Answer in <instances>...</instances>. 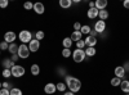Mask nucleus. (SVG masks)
<instances>
[{"label":"nucleus","instance_id":"f257e3e1","mask_svg":"<svg viewBox=\"0 0 129 95\" xmlns=\"http://www.w3.org/2000/svg\"><path fill=\"white\" fill-rule=\"evenodd\" d=\"M67 89H69V91H71V92H78L80 89H81V81L79 80V78H76V77H72L67 83Z\"/></svg>","mask_w":129,"mask_h":95},{"label":"nucleus","instance_id":"f03ea898","mask_svg":"<svg viewBox=\"0 0 129 95\" xmlns=\"http://www.w3.org/2000/svg\"><path fill=\"white\" fill-rule=\"evenodd\" d=\"M18 39H19V41L22 44L27 45L32 40V34L30 32V31H27V30H22V31H19V34H18Z\"/></svg>","mask_w":129,"mask_h":95},{"label":"nucleus","instance_id":"7ed1b4c3","mask_svg":"<svg viewBox=\"0 0 129 95\" xmlns=\"http://www.w3.org/2000/svg\"><path fill=\"white\" fill-rule=\"evenodd\" d=\"M17 54H18L19 58L27 59V58L30 57V54H31V51H30V49H28V45H26V44L18 45V51H17Z\"/></svg>","mask_w":129,"mask_h":95},{"label":"nucleus","instance_id":"20e7f679","mask_svg":"<svg viewBox=\"0 0 129 95\" xmlns=\"http://www.w3.org/2000/svg\"><path fill=\"white\" fill-rule=\"evenodd\" d=\"M72 59L75 63H81L84 59H85V51L84 49H75L72 51Z\"/></svg>","mask_w":129,"mask_h":95},{"label":"nucleus","instance_id":"39448f33","mask_svg":"<svg viewBox=\"0 0 129 95\" xmlns=\"http://www.w3.org/2000/svg\"><path fill=\"white\" fill-rule=\"evenodd\" d=\"M10 72H12V76L13 77H16V78H19V77H22V76H25V67H22V66H18V64H14L13 66V68L10 69Z\"/></svg>","mask_w":129,"mask_h":95},{"label":"nucleus","instance_id":"423d86ee","mask_svg":"<svg viewBox=\"0 0 129 95\" xmlns=\"http://www.w3.org/2000/svg\"><path fill=\"white\" fill-rule=\"evenodd\" d=\"M97 34H102L106 31V22L105 21H97V22L94 23V28H93Z\"/></svg>","mask_w":129,"mask_h":95},{"label":"nucleus","instance_id":"0eeeda50","mask_svg":"<svg viewBox=\"0 0 129 95\" xmlns=\"http://www.w3.org/2000/svg\"><path fill=\"white\" fill-rule=\"evenodd\" d=\"M16 39H17V35L14 31H8V32L4 34V41L8 44H13L16 41Z\"/></svg>","mask_w":129,"mask_h":95},{"label":"nucleus","instance_id":"6e6552de","mask_svg":"<svg viewBox=\"0 0 129 95\" xmlns=\"http://www.w3.org/2000/svg\"><path fill=\"white\" fill-rule=\"evenodd\" d=\"M85 46L87 48H95V44H97V37L95 36H92V35H88L85 37Z\"/></svg>","mask_w":129,"mask_h":95},{"label":"nucleus","instance_id":"1a4fd4ad","mask_svg":"<svg viewBox=\"0 0 129 95\" xmlns=\"http://www.w3.org/2000/svg\"><path fill=\"white\" fill-rule=\"evenodd\" d=\"M40 48V41H38L36 39H32L30 43H28V49L31 53H36Z\"/></svg>","mask_w":129,"mask_h":95},{"label":"nucleus","instance_id":"9d476101","mask_svg":"<svg viewBox=\"0 0 129 95\" xmlns=\"http://www.w3.org/2000/svg\"><path fill=\"white\" fill-rule=\"evenodd\" d=\"M57 91V87H56V85L53 82H48L47 85L44 86V92L45 94H48V95H52V94H54Z\"/></svg>","mask_w":129,"mask_h":95},{"label":"nucleus","instance_id":"9b49d317","mask_svg":"<svg viewBox=\"0 0 129 95\" xmlns=\"http://www.w3.org/2000/svg\"><path fill=\"white\" fill-rule=\"evenodd\" d=\"M114 73H115V77H119V78H124L125 77V69L123 68V66H117V67H115V69H114Z\"/></svg>","mask_w":129,"mask_h":95},{"label":"nucleus","instance_id":"f8f14e48","mask_svg":"<svg viewBox=\"0 0 129 95\" xmlns=\"http://www.w3.org/2000/svg\"><path fill=\"white\" fill-rule=\"evenodd\" d=\"M34 12L36 14H44V12H45L44 4H43V3H35L34 4Z\"/></svg>","mask_w":129,"mask_h":95},{"label":"nucleus","instance_id":"ddd939ff","mask_svg":"<svg viewBox=\"0 0 129 95\" xmlns=\"http://www.w3.org/2000/svg\"><path fill=\"white\" fill-rule=\"evenodd\" d=\"M98 13H100V10L97 8H89L88 12H87V16H88L89 19H95L97 17H98Z\"/></svg>","mask_w":129,"mask_h":95},{"label":"nucleus","instance_id":"4468645a","mask_svg":"<svg viewBox=\"0 0 129 95\" xmlns=\"http://www.w3.org/2000/svg\"><path fill=\"white\" fill-rule=\"evenodd\" d=\"M2 64H3V68L12 69V68H13V66H14V62H13L12 59H10V58H5V59H3Z\"/></svg>","mask_w":129,"mask_h":95},{"label":"nucleus","instance_id":"2eb2a0df","mask_svg":"<svg viewBox=\"0 0 129 95\" xmlns=\"http://www.w3.org/2000/svg\"><path fill=\"white\" fill-rule=\"evenodd\" d=\"M95 8L98 9V10H103V9H106L107 8V0H95Z\"/></svg>","mask_w":129,"mask_h":95},{"label":"nucleus","instance_id":"dca6fc26","mask_svg":"<svg viewBox=\"0 0 129 95\" xmlns=\"http://www.w3.org/2000/svg\"><path fill=\"white\" fill-rule=\"evenodd\" d=\"M71 40L72 41H75V43H78V41H80V40H83L81 37H83V34L80 32V31H74V32L71 34Z\"/></svg>","mask_w":129,"mask_h":95},{"label":"nucleus","instance_id":"f3484780","mask_svg":"<svg viewBox=\"0 0 129 95\" xmlns=\"http://www.w3.org/2000/svg\"><path fill=\"white\" fill-rule=\"evenodd\" d=\"M120 89H121V91H123V92L129 94V80H121Z\"/></svg>","mask_w":129,"mask_h":95},{"label":"nucleus","instance_id":"a211bd4d","mask_svg":"<svg viewBox=\"0 0 129 95\" xmlns=\"http://www.w3.org/2000/svg\"><path fill=\"white\" fill-rule=\"evenodd\" d=\"M72 44H74V41L71 40V37H64L62 40V45H63V48H66V49H71Z\"/></svg>","mask_w":129,"mask_h":95},{"label":"nucleus","instance_id":"6ab92c4d","mask_svg":"<svg viewBox=\"0 0 129 95\" xmlns=\"http://www.w3.org/2000/svg\"><path fill=\"white\" fill-rule=\"evenodd\" d=\"M30 72H31V75L32 76H38L39 73H40V67L38 64H32L30 67Z\"/></svg>","mask_w":129,"mask_h":95},{"label":"nucleus","instance_id":"aec40b11","mask_svg":"<svg viewBox=\"0 0 129 95\" xmlns=\"http://www.w3.org/2000/svg\"><path fill=\"white\" fill-rule=\"evenodd\" d=\"M109 12H107V10L106 9H103V10H100V13H98V18L101 19V21H105V22H106V19L107 18H109Z\"/></svg>","mask_w":129,"mask_h":95},{"label":"nucleus","instance_id":"412c9836","mask_svg":"<svg viewBox=\"0 0 129 95\" xmlns=\"http://www.w3.org/2000/svg\"><path fill=\"white\" fill-rule=\"evenodd\" d=\"M72 5V2L71 0H59V7L63 8V9H67Z\"/></svg>","mask_w":129,"mask_h":95},{"label":"nucleus","instance_id":"4be33fe9","mask_svg":"<svg viewBox=\"0 0 129 95\" xmlns=\"http://www.w3.org/2000/svg\"><path fill=\"white\" fill-rule=\"evenodd\" d=\"M85 51V57H94L95 55V53H97V50H95V48H87L84 50Z\"/></svg>","mask_w":129,"mask_h":95},{"label":"nucleus","instance_id":"5701e85b","mask_svg":"<svg viewBox=\"0 0 129 95\" xmlns=\"http://www.w3.org/2000/svg\"><path fill=\"white\" fill-rule=\"evenodd\" d=\"M8 51L10 53V54H17V51H18V45H17L16 43H13V44H9Z\"/></svg>","mask_w":129,"mask_h":95},{"label":"nucleus","instance_id":"b1692460","mask_svg":"<svg viewBox=\"0 0 129 95\" xmlns=\"http://www.w3.org/2000/svg\"><path fill=\"white\" fill-rule=\"evenodd\" d=\"M56 87H57V91H59V92H64V91H67L66 89H67V85L64 82H58L57 85H56Z\"/></svg>","mask_w":129,"mask_h":95},{"label":"nucleus","instance_id":"393cba45","mask_svg":"<svg viewBox=\"0 0 129 95\" xmlns=\"http://www.w3.org/2000/svg\"><path fill=\"white\" fill-rule=\"evenodd\" d=\"M90 31H92L90 26H88V25H83V26H81V30H80V32H81L83 35H89V34H90Z\"/></svg>","mask_w":129,"mask_h":95},{"label":"nucleus","instance_id":"a878e982","mask_svg":"<svg viewBox=\"0 0 129 95\" xmlns=\"http://www.w3.org/2000/svg\"><path fill=\"white\" fill-rule=\"evenodd\" d=\"M111 86H120V83H121V78H119V77H114V78H111Z\"/></svg>","mask_w":129,"mask_h":95},{"label":"nucleus","instance_id":"bb28decb","mask_svg":"<svg viewBox=\"0 0 129 95\" xmlns=\"http://www.w3.org/2000/svg\"><path fill=\"white\" fill-rule=\"evenodd\" d=\"M44 37H45L44 31H36V32H35V39H36L38 41H41Z\"/></svg>","mask_w":129,"mask_h":95},{"label":"nucleus","instance_id":"cd10ccee","mask_svg":"<svg viewBox=\"0 0 129 95\" xmlns=\"http://www.w3.org/2000/svg\"><path fill=\"white\" fill-rule=\"evenodd\" d=\"M71 55H72L71 49H66V48H63V50H62V57H63V58H70Z\"/></svg>","mask_w":129,"mask_h":95},{"label":"nucleus","instance_id":"c85d7f7f","mask_svg":"<svg viewBox=\"0 0 129 95\" xmlns=\"http://www.w3.org/2000/svg\"><path fill=\"white\" fill-rule=\"evenodd\" d=\"M10 95H23V92L19 87H13L10 89Z\"/></svg>","mask_w":129,"mask_h":95},{"label":"nucleus","instance_id":"c756f323","mask_svg":"<svg viewBox=\"0 0 129 95\" xmlns=\"http://www.w3.org/2000/svg\"><path fill=\"white\" fill-rule=\"evenodd\" d=\"M2 75L4 78H9V77H12V72H10V69H7V68H3V72H2Z\"/></svg>","mask_w":129,"mask_h":95},{"label":"nucleus","instance_id":"7c9ffc66","mask_svg":"<svg viewBox=\"0 0 129 95\" xmlns=\"http://www.w3.org/2000/svg\"><path fill=\"white\" fill-rule=\"evenodd\" d=\"M23 8H25L26 10H31V9H34V4L30 3V2H26V3L23 4Z\"/></svg>","mask_w":129,"mask_h":95},{"label":"nucleus","instance_id":"2f4dec72","mask_svg":"<svg viewBox=\"0 0 129 95\" xmlns=\"http://www.w3.org/2000/svg\"><path fill=\"white\" fill-rule=\"evenodd\" d=\"M85 48V41L84 40H80L76 43V49H84Z\"/></svg>","mask_w":129,"mask_h":95},{"label":"nucleus","instance_id":"473e14b6","mask_svg":"<svg viewBox=\"0 0 129 95\" xmlns=\"http://www.w3.org/2000/svg\"><path fill=\"white\" fill-rule=\"evenodd\" d=\"M8 48H9L8 43H5V41H2V43H0V50H8Z\"/></svg>","mask_w":129,"mask_h":95},{"label":"nucleus","instance_id":"72a5a7b5","mask_svg":"<svg viewBox=\"0 0 129 95\" xmlns=\"http://www.w3.org/2000/svg\"><path fill=\"white\" fill-rule=\"evenodd\" d=\"M8 5H9V2H8V0H0V8H2V9L7 8Z\"/></svg>","mask_w":129,"mask_h":95},{"label":"nucleus","instance_id":"f704fd0d","mask_svg":"<svg viewBox=\"0 0 129 95\" xmlns=\"http://www.w3.org/2000/svg\"><path fill=\"white\" fill-rule=\"evenodd\" d=\"M0 95H10V90L8 89H0Z\"/></svg>","mask_w":129,"mask_h":95},{"label":"nucleus","instance_id":"c9c22d12","mask_svg":"<svg viewBox=\"0 0 129 95\" xmlns=\"http://www.w3.org/2000/svg\"><path fill=\"white\" fill-rule=\"evenodd\" d=\"M3 87H4V89H8V90H10V89H13V86L10 85V82H8V81L3 82Z\"/></svg>","mask_w":129,"mask_h":95},{"label":"nucleus","instance_id":"e433bc0d","mask_svg":"<svg viewBox=\"0 0 129 95\" xmlns=\"http://www.w3.org/2000/svg\"><path fill=\"white\" fill-rule=\"evenodd\" d=\"M81 26H83L81 23L75 22V23H74V30H75V31H80V30H81Z\"/></svg>","mask_w":129,"mask_h":95},{"label":"nucleus","instance_id":"4c0bfd02","mask_svg":"<svg viewBox=\"0 0 129 95\" xmlns=\"http://www.w3.org/2000/svg\"><path fill=\"white\" fill-rule=\"evenodd\" d=\"M10 59H12V60H13V62L16 63V62H17V60L19 59V57H18V54H12V57H10Z\"/></svg>","mask_w":129,"mask_h":95},{"label":"nucleus","instance_id":"58836bf2","mask_svg":"<svg viewBox=\"0 0 129 95\" xmlns=\"http://www.w3.org/2000/svg\"><path fill=\"white\" fill-rule=\"evenodd\" d=\"M123 68L125 69V72H128V71H129V62H125V63H124Z\"/></svg>","mask_w":129,"mask_h":95},{"label":"nucleus","instance_id":"ea45409f","mask_svg":"<svg viewBox=\"0 0 129 95\" xmlns=\"http://www.w3.org/2000/svg\"><path fill=\"white\" fill-rule=\"evenodd\" d=\"M123 7L129 9V0H124V3H123Z\"/></svg>","mask_w":129,"mask_h":95},{"label":"nucleus","instance_id":"a19ab883","mask_svg":"<svg viewBox=\"0 0 129 95\" xmlns=\"http://www.w3.org/2000/svg\"><path fill=\"white\" fill-rule=\"evenodd\" d=\"M89 8H95V3L94 2H90L89 3Z\"/></svg>","mask_w":129,"mask_h":95},{"label":"nucleus","instance_id":"79ce46f5","mask_svg":"<svg viewBox=\"0 0 129 95\" xmlns=\"http://www.w3.org/2000/svg\"><path fill=\"white\" fill-rule=\"evenodd\" d=\"M63 95H75L74 92H71V91H64L63 92Z\"/></svg>","mask_w":129,"mask_h":95},{"label":"nucleus","instance_id":"37998d69","mask_svg":"<svg viewBox=\"0 0 129 95\" xmlns=\"http://www.w3.org/2000/svg\"><path fill=\"white\" fill-rule=\"evenodd\" d=\"M89 35H92V36H97V32H95V31H94V30H92Z\"/></svg>","mask_w":129,"mask_h":95},{"label":"nucleus","instance_id":"c03bdc74","mask_svg":"<svg viewBox=\"0 0 129 95\" xmlns=\"http://www.w3.org/2000/svg\"><path fill=\"white\" fill-rule=\"evenodd\" d=\"M0 89H3V82H0Z\"/></svg>","mask_w":129,"mask_h":95},{"label":"nucleus","instance_id":"a18cd8bd","mask_svg":"<svg viewBox=\"0 0 129 95\" xmlns=\"http://www.w3.org/2000/svg\"><path fill=\"white\" fill-rule=\"evenodd\" d=\"M0 54H2V50H0Z\"/></svg>","mask_w":129,"mask_h":95},{"label":"nucleus","instance_id":"49530a36","mask_svg":"<svg viewBox=\"0 0 129 95\" xmlns=\"http://www.w3.org/2000/svg\"><path fill=\"white\" fill-rule=\"evenodd\" d=\"M126 95H129V94H126Z\"/></svg>","mask_w":129,"mask_h":95}]
</instances>
